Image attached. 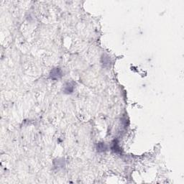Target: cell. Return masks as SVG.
<instances>
[{"mask_svg": "<svg viewBox=\"0 0 184 184\" xmlns=\"http://www.w3.org/2000/svg\"><path fill=\"white\" fill-rule=\"evenodd\" d=\"M62 74H63L62 71L59 68H55V69H52V71H50V78L52 79H54V80H57L63 76Z\"/></svg>", "mask_w": 184, "mask_h": 184, "instance_id": "cell-1", "label": "cell"}, {"mask_svg": "<svg viewBox=\"0 0 184 184\" xmlns=\"http://www.w3.org/2000/svg\"><path fill=\"white\" fill-rule=\"evenodd\" d=\"M73 89H74L73 84L71 83V82H67L63 86V92L65 94H71L73 92Z\"/></svg>", "mask_w": 184, "mask_h": 184, "instance_id": "cell-2", "label": "cell"}, {"mask_svg": "<svg viewBox=\"0 0 184 184\" xmlns=\"http://www.w3.org/2000/svg\"><path fill=\"white\" fill-rule=\"evenodd\" d=\"M107 149V147L104 143H98V144L97 145V150H98V152L105 151Z\"/></svg>", "mask_w": 184, "mask_h": 184, "instance_id": "cell-3", "label": "cell"}]
</instances>
